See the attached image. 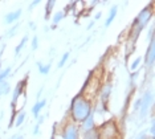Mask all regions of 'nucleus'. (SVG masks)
<instances>
[{
	"instance_id": "nucleus-28",
	"label": "nucleus",
	"mask_w": 155,
	"mask_h": 139,
	"mask_svg": "<svg viewBox=\"0 0 155 139\" xmlns=\"http://www.w3.org/2000/svg\"><path fill=\"white\" fill-rule=\"evenodd\" d=\"M40 127H41V126H38V124H36V126H35V129H33V135H38V134H40Z\"/></svg>"
},
{
	"instance_id": "nucleus-5",
	"label": "nucleus",
	"mask_w": 155,
	"mask_h": 139,
	"mask_svg": "<svg viewBox=\"0 0 155 139\" xmlns=\"http://www.w3.org/2000/svg\"><path fill=\"white\" fill-rule=\"evenodd\" d=\"M111 94H113V82L111 81H106V82L102 84V86L100 88V90H98V97H100L98 106L107 110V105L111 98Z\"/></svg>"
},
{
	"instance_id": "nucleus-10",
	"label": "nucleus",
	"mask_w": 155,
	"mask_h": 139,
	"mask_svg": "<svg viewBox=\"0 0 155 139\" xmlns=\"http://www.w3.org/2000/svg\"><path fill=\"white\" fill-rule=\"evenodd\" d=\"M21 13H23L21 9H15V11L8 12L4 16V24H7V25H13V24H16L17 21H19L20 16H21Z\"/></svg>"
},
{
	"instance_id": "nucleus-1",
	"label": "nucleus",
	"mask_w": 155,
	"mask_h": 139,
	"mask_svg": "<svg viewBox=\"0 0 155 139\" xmlns=\"http://www.w3.org/2000/svg\"><path fill=\"white\" fill-rule=\"evenodd\" d=\"M94 111V102L90 97L84 93H78L72 99L69 106V121L76 124H80Z\"/></svg>"
},
{
	"instance_id": "nucleus-34",
	"label": "nucleus",
	"mask_w": 155,
	"mask_h": 139,
	"mask_svg": "<svg viewBox=\"0 0 155 139\" xmlns=\"http://www.w3.org/2000/svg\"><path fill=\"white\" fill-rule=\"evenodd\" d=\"M2 69H3V66H2V64H0V72H2Z\"/></svg>"
},
{
	"instance_id": "nucleus-22",
	"label": "nucleus",
	"mask_w": 155,
	"mask_h": 139,
	"mask_svg": "<svg viewBox=\"0 0 155 139\" xmlns=\"http://www.w3.org/2000/svg\"><path fill=\"white\" fill-rule=\"evenodd\" d=\"M140 62H142V57H137V58L133 61L131 66H130L131 72H137V70H138V68L140 66Z\"/></svg>"
},
{
	"instance_id": "nucleus-15",
	"label": "nucleus",
	"mask_w": 155,
	"mask_h": 139,
	"mask_svg": "<svg viewBox=\"0 0 155 139\" xmlns=\"http://www.w3.org/2000/svg\"><path fill=\"white\" fill-rule=\"evenodd\" d=\"M54 5H56L54 0H48L45 3V20H49L52 17V12H53Z\"/></svg>"
},
{
	"instance_id": "nucleus-29",
	"label": "nucleus",
	"mask_w": 155,
	"mask_h": 139,
	"mask_svg": "<svg viewBox=\"0 0 155 139\" xmlns=\"http://www.w3.org/2000/svg\"><path fill=\"white\" fill-rule=\"evenodd\" d=\"M9 139H24L23 135H20V134H15V135H12Z\"/></svg>"
},
{
	"instance_id": "nucleus-14",
	"label": "nucleus",
	"mask_w": 155,
	"mask_h": 139,
	"mask_svg": "<svg viewBox=\"0 0 155 139\" xmlns=\"http://www.w3.org/2000/svg\"><path fill=\"white\" fill-rule=\"evenodd\" d=\"M25 117H27V113L24 111V110H19V111L16 113L15 118H13V124H15V127L21 126L24 123V121H25Z\"/></svg>"
},
{
	"instance_id": "nucleus-20",
	"label": "nucleus",
	"mask_w": 155,
	"mask_h": 139,
	"mask_svg": "<svg viewBox=\"0 0 155 139\" xmlns=\"http://www.w3.org/2000/svg\"><path fill=\"white\" fill-rule=\"evenodd\" d=\"M69 57H70V53L69 52H65L64 55L61 56V58H60V61H58V64H57V68H64L65 65H66V62H68V60H69Z\"/></svg>"
},
{
	"instance_id": "nucleus-12",
	"label": "nucleus",
	"mask_w": 155,
	"mask_h": 139,
	"mask_svg": "<svg viewBox=\"0 0 155 139\" xmlns=\"http://www.w3.org/2000/svg\"><path fill=\"white\" fill-rule=\"evenodd\" d=\"M118 15V7L117 5H113L110 9H109V13H107V17L106 20H105V27H110L113 24V21L115 20V17Z\"/></svg>"
},
{
	"instance_id": "nucleus-7",
	"label": "nucleus",
	"mask_w": 155,
	"mask_h": 139,
	"mask_svg": "<svg viewBox=\"0 0 155 139\" xmlns=\"http://www.w3.org/2000/svg\"><path fill=\"white\" fill-rule=\"evenodd\" d=\"M27 80H28V77H25L23 81H19V82L16 84V86L13 88V90H12V113H13V115L17 113L16 111V105H17V101L20 99V97L24 94V89H25V85H27Z\"/></svg>"
},
{
	"instance_id": "nucleus-27",
	"label": "nucleus",
	"mask_w": 155,
	"mask_h": 139,
	"mask_svg": "<svg viewBox=\"0 0 155 139\" xmlns=\"http://www.w3.org/2000/svg\"><path fill=\"white\" fill-rule=\"evenodd\" d=\"M154 33H155V32H154V25H151L150 27V29H149V35H147V40H154Z\"/></svg>"
},
{
	"instance_id": "nucleus-16",
	"label": "nucleus",
	"mask_w": 155,
	"mask_h": 139,
	"mask_svg": "<svg viewBox=\"0 0 155 139\" xmlns=\"http://www.w3.org/2000/svg\"><path fill=\"white\" fill-rule=\"evenodd\" d=\"M28 41H29V36H28V35H25V36H24L21 40H20L19 44L16 45V48H15V56H16V57L20 55V52H21L24 48H25V45L28 44Z\"/></svg>"
},
{
	"instance_id": "nucleus-13",
	"label": "nucleus",
	"mask_w": 155,
	"mask_h": 139,
	"mask_svg": "<svg viewBox=\"0 0 155 139\" xmlns=\"http://www.w3.org/2000/svg\"><path fill=\"white\" fill-rule=\"evenodd\" d=\"M65 16H66L65 11H57V12H54L53 15H52V28L57 27L58 24L65 19Z\"/></svg>"
},
{
	"instance_id": "nucleus-3",
	"label": "nucleus",
	"mask_w": 155,
	"mask_h": 139,
	"mask_svg": "<svg viewBox=\"0 0 155 139\" xmlns=\"http://www.w3.org/2000/svg\"><path fill=\"white\" fill-rule=\"evenodd\" d=\"M97 130H98V134H100V139H121L122 138L119 126L114 119L105 121L100 127H97Z\"/></svg>"
},
{
	"instance_id": "nucleus-24",
	"label": "nucleus",
	"mask_w": 155,
	"mask_h": 139,
	"mask_svg": "<svg viewBox=\"0 0 155 139\" xmlns=\"http://www.w3.org/2000/svg\"><path fill=\"white\" fill-rule=\"evenodd\" d=\"M149 137L151 138V139H154V137H155V118L153 117L151 118V124H150V135Z\"/></svg>"
},
{
	"instance_id": "nucleus-19",
	"label": "nucleus",
	"mask_w": 155,
	"mask_h": 139,
	"mask_svg": "<svg viewBox=\"0 0 155 139\" xmlns=\"http://www.w3.org/2000/svg\"><path fill=\"white\" fill-rule=\"evenodd\" d=\"M11 66H7L4 69H2V72H0V82H3V81H7L8 80V77L11 76Z\"/></svg>"
},
{
	"instance_id": "nucleus-11",
	"label": "nucleus",
	"mask_w": 155,
	"mask_h": 139,
	"mask_svg": "<svg viewBox=\"0 0 155 139\" xmlns=\"http://www.w3.org/2000/svg\"><path fill=\"white\" fill-rule=\"evenodd\" d=\"M45 105H47V99H38V101H36V103L32 106V109H31V111H32V115L35 117V118H37L38 115L41 114V111H43V109L45 108Z\"/></svg>"
},
{
	"instance_id": "nucleus-2",
	"label": "nucleus",
	"mask_w": 155,
	"mask_h": 139,
	"mask_svg": "<svg viewBox=\"0 0 155 139\" xmlns=\"http://www.w3.org/2000/svg\"><path fill=\"white\" fill-rule=\"evenodd\" d=\"M151 19H153V4L150 3L149 5H146L143 9L139 11V13L135 16V19L131 23L129 32V40L133 45L135 44V41L138 40L142 31L147 27V24L151 21Z\"/></svg>"
},
{
	"instance_id": "nucleus-26",
	"label": "nucleus",
	"mask_w": 155,
	"mask_h": 139,
	"mask_svg": "<svg viewBox=\"0 0 155 139\" xmlns=\"http://www.w3.org/2000/svg\"><path fill=\"white\" fill-rule=\"evenodd\" d=\"M139 106H140V97H138L137 99H134V103H133L134 111H138V110H139Z\"/></svg>"
},
{
	"instance_id": "nucleus-33",
	"label": "nucleus",
	"mask_w": 155,
	"mask_h": 139,
	"mask_svg": "<svg viewBox=\"0 0 155 139\" xmlns=\"http://www.w3.org/2000/svg\"><path fill=\"white\" fill-rule=\"evenodd\" d=\"M29 27L32 28V29H35V24H33V23H29Z\"/></svg>"
},
{
	"instance_id": "nucleus-31",
	"label": "nucleus",
	"mask_w": 155,
	"mask_h": 139,
	"mask_svg": "<svg viewBox=\"0 0 155 139\" xmlns=\"http://www.w3.org/2000/svg\"><path fill=\"white\" fill-rule=\"evenodd\" d=\"M102 16V13L101 12H98V13H96V16H94V20L93 21H96V20H98V19H100V17Z\"/></svg>"
},
{
	"instance_id": "nucleus-23",
	"label": "nucleus",
	"mask_w": 155,
	"mask_h": 139,
	"mask_svg": "<svg viewBox=\"0 0 155 139\" xmlns=\"http://www.w3.org/2000/svg\"><path fill=\"white\" fill-rule=\"evenodd\" d=\"M38 48V36H35L32 37V40H31V49L32 51H36V49Z\"/></svg>"
},
{
	"instance_id": "nucleus-21",
	"label": "nucleus",
	"mask_w": 155,
	"mask_h": 139,
	"mask_svg": "<svg viewBox=\"0 0 155 139\" xmlns=\"http://www.w3.org/2000/svg\"><path fill=\"white\" fill-rule=\"evenodd\" d=\"M19 27H20V25H19V23L13 24V25L5 32V37H9V38L13 37V36H15V35L17 33V29H19Z\"/></svg>"
},
{
	"instance_id": "nucleus-6",
	"label": "nucleus",
	"mask_w": 155,
	"mask_h": 139,
	"mask_svg": "<svg viewBox=\"0 0 155 139\" xmlns=\"http://www.w3.org/2000/svg\"><path fill=\"white\" fill-rule=\"evenodd\" d=\"M60 135H61L62 139H81L78 124L70 122V121L62 126V130L60 133Z\"/></svg>"
},
{
	"instance_id": "nucleus-18",
	"label": "nucleus",
	"mask_w": 155,
	"mask_h": 139,
	"mask_svg": "<svg viewBox=\"0 0 155 139\" xmlns=\"http://www.w3.org/2000/svg\"><path fill=\"white\" fill-rule=\"evenodd\" d=\"M11 90V85H9L8 81H3V82H0V98L7 95Z\"/></svg>"
},
{
	"instance_id": "nucleus-17",
	"label": "nucleus",
	"mask_w": 155,
	"mask_h": 139,
	"mask_svg": "<svg viewBox=\"0 0 155 139\" xmlns=\"http://www.w3.org/2000/svg\"><path fill=\"white\" fill-rule=\"evenodd\" d=\"M36 66L43 76H48L49 72H51V64H44V62H36Z\"/></svg>"
},
{
	"instance_id": "nucleus-9",
	"label": "nucleus",
	"mask_w": 155,
	"mask_h": 139,
	"mask_svg": "<svg viewBox=\"0 0 155 139\" xmlns=\"http://www.w3.org/2000/svg\"><path fill=\"white\" fill-rule=\"evenodd\" d=\"M78 129H80V134H85V133H87V131H91V130L97 129L96 114H94V111L91 113L85 121H82V122L78 124Z\"/></svg>"
},
{
	"instance_id": "nucleus-8",
	"label": "nucleus",
	"mask_w": 155,
	"mask_h": 139,
	"mask_svg": "<svg viewBox=\"0 0 155 139\" xmlns=\"http://www.w3.org/2000/svg\"><path fill=\"white\" fill-rule=\"evenodd\" d=\"M154 62H155V38L149 41V45H147L146 53H144L143 57V64L146 66V69H151L154 66Z\"/></svg>"
},
{
	"instance_id": "nucleus-4",
	"label": "nucleus",
	"mask_w": 155,
	"mask_h": 139,
	"mask_svg": "<svg viewBox=\"0 0 155 139\" xmlns=\"http://www.w3.org/2000/svg\"><path fill=\"white\" fill-rule=\"evenodd\" d=\"M153 91L151 90H144L143 94L140 95V106H139V119H146L150 115V111L153 109Z\"/></svg>"
},
{
	"instance_id": "nucleus-30",
	"label": "nucleus",
	"mask_w": 155,
	"mask_h": 139,
	"mask_svg": "<svg viewBox=\"0 0 155 139\" xmlns=\"http://www.w3.org/2000/svg\"><path fill=\"white\" fill-rule=\"evenodd\" d=\"M38 4H40V2H37V0H36V2H32V3H31V4H29V11H31V9H32V8H33V7H36V5H38Z\"/></svg>"
},
{
	"instance_id": "nucleus-25",
	"label": "nucleus",
	"mask_w": 155,
	"mask_h": 139,
	"mask_svg": "<svg viewBox=\"0 0 155 139\" xmlns=\"http://www.w3.org/2000/svg\"><path fill=\"white\" fill-rule=\"evenodd\" d=\"M134 139H150V137H149V133H147V131H142V133H139Z\"/></svg>"
},
{
	"instance_id": "nucleus-32",
	"label": "nucleus",
	"mask_w": 155,
	"mask_h": 139,
	"mask_svg": "<svg viewBox=\"0 0 155 139\" xmlns=\"http://www.w3.org/2000/svg\"><path fill=\"white\" fill-rule=\"evenodd\" d=\"M94 23H96V21H91V23L89 24V25H87V28H89V29H90V28H91V27H93V25H94Z\"/></svg>"
}]
</instances>
